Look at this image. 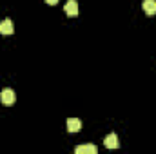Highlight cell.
Segmentation results:
<instances>
[{
    "instance_id": "1",
    "label": "cell",
    "mask_w": 156,
    "mask_h": 154,
    "mask_svg": "<svg viewBox=\"0 0 156 154\" xmlns=\"http://www.w3.org/2000/svg\"><path fill=\"white\" fill-rule=\"evenodd\" d=\"M15 100H16V96H15V91H13V89H4V91L0 93V102H2L4 105H13Z\"/></svg>"
},
{
    "instance_id": "2",
    "label": "cell",
    "mask_w": 156,
    "mask_h": 154,
    "mask_svg": "<svg viewBox=\"0 0 156 154\" xmlns=\"http://www.w3.org/2000/svg\"><path fill=\"white\" fill-rule=\"evenodd\" d=\"M64 11L67 16H78L80 9H78V2L76 0H67V4L64 5Z\"/></svg>"
},
{
    "instance_id": "3",
    "label": "cell",
    "mask_w": 156,
    "mask_h": 154,
    "mask_svg": "<svg viewBox=\"0 0 156 154\" xmlns=\"http://www.w3.org/2000/svg\"><path fill=\"white\" fill-rule=\"evenodd\" d=\"M104 145L107 147V149H118L120 147V142H118V136L115 132H111V134H107L105 138H104Z\"/></svg>"
},
{
    "instance_id": "4",
    "label": "cell",
    "mask_w": 156,
    "mask_h": 154,
    "mask_svg": "<svg viewBox=\"0 0 156 154\" xmlns=\"http://www.w3.org/2000/svg\"><path fill=\"white\" fill-rule=\"evenodd\" d=\"M75 152L76 154H96L98 149H96V145L87 143V145H78V147H75Z\"/></svg>"
},
{
    "instance_id": "5",
    "label": "cell",
    "mask_w": 156,
    "mask_h": 154,
    "mask_svg": "<svg viewBox=\"0 0 156 154\" xmlns=\"http://www.w3.org/2000/svg\"><path fill=\"white\" fill-rule=\"evenodd\" d=\"M0 33H2V35H13V33H15L13 22H11L9 18H5V20L0 22Z\"/></svg>"
},
{
    "instance_id": "6",
    "label": "cell",
    "mask_w": 156,
    "mask_h": 154,
    "mask_svg": "<svg viewBox=\"0 0 156 154\" xmlns=\"http://www.w3.org/2000/svg\"><path fill=\"white\" fill-rule=\"evenodd\" d=\"M142 7H144L145 15H149V16H153V15H156V0H144Z\"/></svg>"
},
{
    "instance_id": "7",
    "label": "cell",
    "mask_w": 156,
    "mask_h": 154,
    "mask_svg": "<svg viewBox=\"0 0 156 154\" xmlns=\"http://www.w3.org/2000/svg\"><path fill=\"white\" fill-rule=\"evenodd\" d=\"M82 129V121L78 118H69L67 120V131L69 132H78Z\"/></svg>"
},
{
    "instance_id": "8",
    "label": "cell",
    "mask_w": 156,
    "mask_h": 154,
    "mask_svg": "<svg viewBox=\"0 0 156 154\" xmlns=\"http://www.w3.org/2000/svg\"><path fill=\"white\" fill-rule=\"evenodd\" d=\"M45 4H49V5H56L58 0H45Z\"/></svg>"
}]
</instances>
